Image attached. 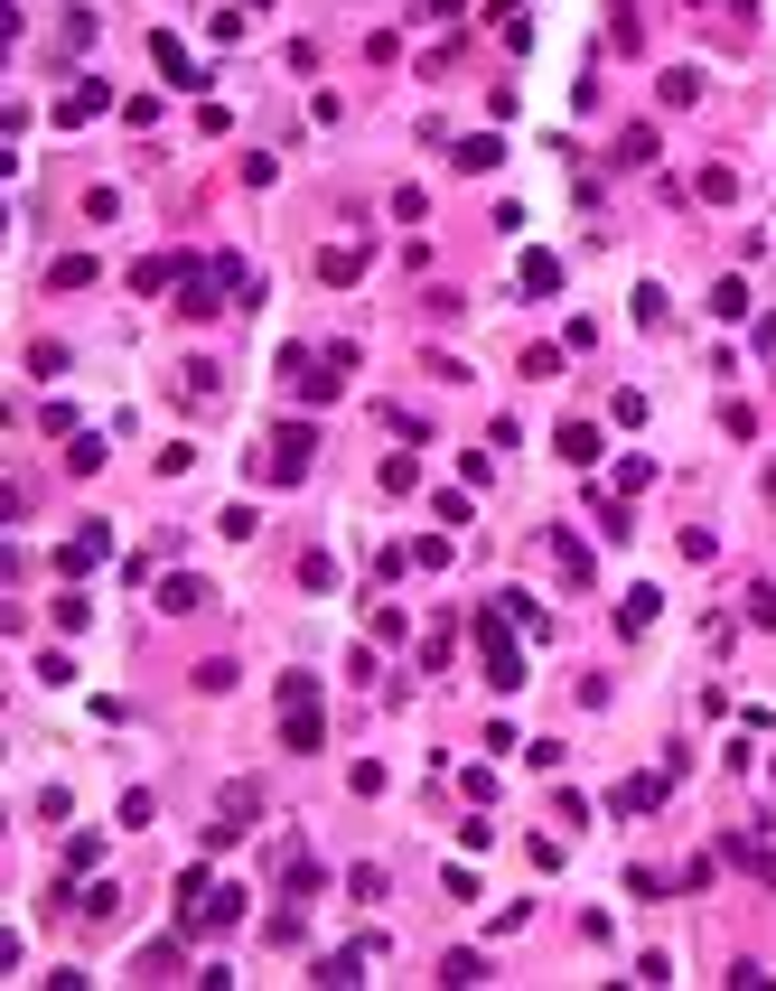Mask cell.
<instances>
[{"label": "cell", "instance_id": "6da1fadb", "mask_svg": "<svg viewBox=\"0 0 776 991\" xmlns=\"http://www.w3.org/2000/svg\"><path fill=\"white\" fill-rule=\"evenodd\" d=\"M235 917H243V889H206V879H188V907H178V926H188V936L235 926Z\"/></svg>", "mask_w": 776, "mask_h": 991}, {"label": "cell", "instance_id": "7a4b0ae2", "mask_svg": "<svg viewBox=\"0 0 776 991\" xmlns=\"http://www.w3.org/2000/svg\"><path fill=\"white\" fill-rule=\"evenodd\" d=\"M281 730H290V748H318V683L309 673L281 683Z\"/></svg>", "mask_w": 776, "mask_h": 991}, {"label": "cell", "instance_id": "3957f363", "mask_svg": "<svg viewBox=\"0 0 776 991\" xmlns=\"http://www.w3.org/2000/svg\"><path fill=\"white\" fill-rule=\"evenodd\" d=\"M477 646H487V683H496V692H515V683H524V655L505 646V618H496V608L477 618Z\"/></svg>", "mask_w": 776, "mask_h": 991}, {"label": "cell", "instance_id": "277c9868", "mask_svg": "<svg viewBox=\"0 0 776 991\" xmlns=\"http://www.w3.org/2000/svg\"><path fill=\"white\" fill-rule=\"evenodd\" d=\"M160 608H168V618H188V608H206V580H188V571H178V580H160Z\"/></svg>", "mask_w": 776, "mask_h": 991}, {"label": "cell", "instance_id": "5b68a950", "mask_svg": "<svg viewBox=\"0 0 776 991\" xmlns=\"http://www.w3.org/2000/svg\"><path fill=\"white\" fill-rule=\"evenodd\" d=\"M103 543H113V533H103V524H85V533L66 543V571H85V561H103Z\"/></svg>", "mask_w": 776, "mask_h": 991}, {"label": "cell", "instance_id": "8992f818", "mask_svg": "<svg viewBox=\"0 0 776 991\" xmlns=\"http://www.w3.org/2000/svg\"><path fill=\"white\" fill-rule=\"evenodd\" d=\"M562 459H571V468L599 459V431H589V421H571V431H562Z\"/></svg>", "mask_w": 776, "mask_h": 991}, {"label": "cell", "instance_id": "52a82bcc", "mask_svg": "<svg viewBox=\"0 0 776 991\" xmlns=\"http://www.w3.org/2000/svg\"><path fill=\"white\" fill-rule=\"evenodd\" d=\"M524 290H562V262H552V253H524Z\"/></svg>", "mask_w": 776, "mask_h": 991}, {"label": "cell", "instance_id": "ba28073f", "mask_svg": "<svg viewBox=\"0 0 776 991\" xmlns=\"http://www.w3.org/2000/svg\"><path fill=\"white\" fill-rule=\"evenodd\" d=\"M85 113H103V85H75L66 103H57V122H85Z\"/></svg>", "mask_w": 776, "mask_h": 991}]
</instances>
